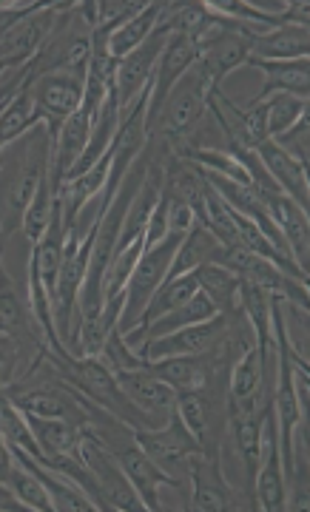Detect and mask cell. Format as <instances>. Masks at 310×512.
Instances as JSON below:
<instances>
[{
  "label": "cell",
  "mask_w": 310,
  "mask_h": 512,
  "mask_svg": "<svg viewBox=\"0 0 310 512\" xmlns=\"http://www.w3.org/2000/svg\"><path fill=\"white\" fill-rule=\"evenodd\" d=\"M43 356L52 362V370L60 376V382L74 387L80 396H86L100 410L111 413L120 424H126L128 430L146 427L143 416L123 396L120 384L114 379V370L100 356H55L46 348H43Z\"/></svg>",
  "instance_id": "6da1fadb"
},
{
  "label": "cell",
  "mask_w": 310,
  "mask_h": 512,
  "mask_svg": "<svg viewBox=\"0 0 310 512\" xmlns=\"http://www.w3.org/2000/svg\"><path fill=\"white\" fill-rule=\"evenodd\" d=\"M180 242H183L180 237H165L160 245L143 251L140 262L134 265V271H131L126 282V291H123V311H120V319H117V333L120 336H126L128 330L140 325L151 296L157 293V288L163 285L165 276H168L171 256H174Z\"/></svg>",
  "instance_id": "7a4b0ae2"
},
{
  "label": "cell",
  "mask_w": 310,
  "mask_h": 512,
  "mask_svg": "<svg viewBox=\"0 0 310 512\" xmlns=\"http://www.w3.org/2000/svg\"><path fill=\"white\" fill-rule=\"evenodd\" d=\"M217 92L208 80V74L202 72L200 60L194 63V69L185 74L183 80L168 92L163 109H160V131L168 140H185L194 128L200 126L208 114V100ZM157 128V123H154ZM154 134V131H151Z\"/></svg>",
  "instance_id": "3957f363"
},
{
  "label": "cell",
  "mask_w": 310,
  "mask_h": 512,
  "mask_svg": "<svg viewBox=\"0 0 310 512\" xmlns=\"http://www.w3.org/2000/svg\"><path fill=\"white\" fill-rule=\"evenodd\" d=\"M131 439H134V444L143 447V453H146L171 481H177L180 470H188V458L202 453L200 441L185 430L183 421L177 419V416H171L163 427L131 430Z\"/></svg>",
  "instance_id": "277c9868"
},
{
  "label": "cell",
  "mask_w": 310,
  "mask_h": 512,
  "mask_svg": "<svg viewBox=\"0 0 310 512\" xmlns=\"http://www.w3.org/2000/svg\"><path fill=\"white\" fill-rule=\"evenodd\" d=\"M168 40V26L163 23L154 29V35L148 37L140 49H134L131 55L123 60H117V72H114V92H117V103H120V120H126V114L137 100L143 97L151 80H154V69H157V60L163 55V46Z\"/></svg>",
  "instance_id": "5b68a950"
},
{
  "label": "cell",
  "mask_w": 310,
  "mask_h": 512,
  "mask_svg": "<svg viewBox=\"0 0 310 512\" xmlns=\"http://www.w3.org/2000/svg\"><path fill=\"white\" fill-rule=\"evenodd\" d=\"M114 379L120 384L123 396L131 402V407L143 416L146 427H163L165 421L174 416L177 390L168 387L163 379H157L146 365L117 367Z\"/></svg>",
  "instance_id": "8992f818"
},
{
  "label": "cell",
  "mask_w": 310,
  "mask_h": 512,
  "mask_svg": "<svg viewBox=\"0 0 310 512\" xmlns=\"http://www.w3.org/2000/svg\"><path fill=\"white\" fill-rule=\"evenodd\" d=\"M26 86H29L37 114L43 117V128L49 134V143H55L63 120L72 117L74 111L83 106L86 80L72 77V74H40Z\"/></svg>",
  "instance_id": "52a82bcc"
},
{
  "label": "cell",
  "mask_w": 310,
  "mask_h": 512,
  "mask_svg": "<svg viewBox=\"0 0 310 512\" xmlns=\"http://www.w3.org/2000/svg\"><path fill=\"white\" fill-rule=\"evenodd\" d=\"M60 12L63 3H40L35 12H29L6 35H0V69H15L29 63L46 46Z\"/></svg>",
  "instance_id": "ba28073f"
},
{
  "label": "cell",
  "mask_w": 310,
  "mask_h": 512,
  "mask_svg": "<svg viewBox=\"0 0 310 512\" xmlns=\"http://www.w3.org/2000/svg\"><path fill=\"white\" fill-rule=\"evenodd\" d=\"M197 60H200V52L194 49V43L188 40V35H183V32H168L163 55L157 60L154 80H151V97H148L146 114L148 137H151V131H154V123H157V117H160V109H163L168 92L183 80L185 74L194 69Z\"/></svg>",
  "instance_id": "9c48e42d"
},
{
  "label": "cell",
  "mask_w": 310,
  "mask_h": 512,
  "mask_svg": "<svg viewBox=\"0 0 310 512\" xmlns=\"http://www.w3.org/2000/svg\"><path fill=\"white\" fill-rule=\"evenodd\" d=\"M228 333V322L225 316L219 313L208 322L200 325H188V328L174 330V333H165L146 342L140 348V356L146 362H157V359H171V356H205L211 348H217V342Z\"/></svg>",
  "instance_id": "30bf717a"
},
{
  "label": "cell",
  "mask_w": 310,
  "mask_h": 512,
  "mask_svg": "<svg viewBox=\"0 0 310 512\" xmlns=\"http://www.w3.org/2000/svg\"><path fill=\"white\" fill-rule=\"evenodd\" d=\"M228 410L231 419H242V416H256L265 402V362L262 353L256 350L254 336L245 345L242 356H239L234 367H231V384H228Z\"/></svg>",
  "instance_id": "8fae6325"
},
{
  "label": "cell",
  "mask_w": 310,
  "mask_h": 512,
  "mask_svg": "<svg viewBox=\"0 0 310 512\" xmlns=\"http://www.w3.org/2000/svg\"><path fill=\"white\" fill-rule=\"evenodd\" d=\"M256 510L282 512L288 510V481L282 470V456H279V439H276V424L271 407L265 410V441H262V458L254 473Z\"/></svg>",
  "instance_id": "7c38bea8"
},
{
  "label": "cell",
  "mask_w": 310,
  "mask_h": 512,
  "mask_svg": "<svg viewBox=\"0 0 310 512\" xmlns=\"http://www.w3.org/2000/svg\"><path fill=\"white\" fill-rule=\"evenodd\" d=\"M188 481H191V507L194 512H222L237 510V498L228 487V478L222 473L217 458L202 450L188 458Z\"/></svg>",
  "instance_id": "4fadbf2b"
},
{
  "label": "cell",
  "mask_w": 310,
  "mask_h": 512,
  "mask_svg": "<svg viewBox=\"0 0 310 512\" xmlns=\"http://www.w3.org/2000/svg\"><path fill=\"white\" fill-rule=\"evenodd\" d=\"M262 205L268 208V214H271V220L276 222V228H279V234L285 239V245H288V251H291L293 262L308 274V265H310V220H308V211L302 208V205H296V202L285 194V191H274V194H268V197H262Z\"/></svg>",
  "instance_id": "5bb4252c"
},
{
  "label": "cell",
  "mask_w": 310,
  "mask_h": 512,
  "mask_svg": "<svg viewBox=\"0 0 310 512\" xmlns=\"http://www.w3.org/2000/svg\"><path fill=\"white\" fill-rule=\"evenodd\" d=\"M259 163L265 165V171L271 174L274 180L296 205H302L305 211L310 208V180H308V165L299 163L296 157H291L285 148L274 143V140H265L254 148Z\"/></svg>",
  "instance_id": "9a60e30c"
},
{
  "label": "cell",
  "mask_w": 310,
  "mask_h": 512,
  "mask_svg": "<svg viewBox=\"0 0 310 512\" xmlns=\"http://www.w3.org/2000/svg\"><path fill=\"white\" fill-rule=\"evenodd\" d=\"M117 464L123 470V476L128 478V484L134 487L137 498L143 501V507L148 512L163 510V498H160V487L163 484H177L165 476L163 470L143 453L140 444H131L126 450H117Z\"/></svg>",
  "instance_id": "2e32d148"
},
{
  "label": "cell",
  "mask_w": 310,
  "mask_h": 512,
  "mask_svg": "<svg viewBox=\"0 0 310 512\" xmlns=\"http://www.w3.org/2000/svg\"><path fill=\"white\" fill-rule=\"evenodd\" d=\"M12 456L15 461H20L32 476L43 484V490L49 495V504H52V512H92L94 501L89 495L83 493L72 478H66L63 473H57L52 467H43L40 461L23 453L20 447H12Z\"/></svg>",
  "instance_id": "e0dca14e"
},
{
  "label": "cell",
  "mask_w": 310,
  "mask_h": 512,
  "mask_svg": "<svg viewBox=\"0 0 310 512\" xmlns=\"http://www.w3.org/2000/svg\"><path fill=\"white\" fill-rule=\"evenodd\" d=\"M0 333L15 339L18 345L20 342H35L37 348H46L35 319H32V311H29V302L18 293L6 265L0 271Z\"/></svg>",
  "instance_id": "ac0fdd59"
},
{
  "label": "cell",
  "mask_w": 310,
  "mask_h": 512,
  "mask_svg": "<svg viewBox=\"0 0 310 512\" xmlns=\"http://www.w3.org/2000/svg\"><path fill=\"white\" fill-rule=\"evenodd\" d=\"M248 66H254L262 72V92L259 100L268 94H293L308 100L310 94V60H248Z\"/></svg>",
  "instance_id": "d6986e66"
},
{
  "label": "cell",
  "mask_w": 310,
  "mask_h": 512,
  "mask_svg": "<svg viewBox=\"0 0 310 512\" xmlns=\"http://www.w3.org/2000/svg\"><path fill=\"white\" fill-rule=\"evenodd\" d=\"M222 251H225V245L219 242L217 234L211 228H205L202 222H194V228L185 234L183 242L177 245V251L171 256V265H168V276L165 279L194 274L197 268L208 265V262H219Z\"/></svg>",
  "instance_id": "ffe728a7"
},
{
  "label": "cell",
  "mask_w": 310,
  "mask_h": 512,
  "mask_svg": "<svg viewBox=\"0 0 310 512\" xmlns=\"http://www.w3.org/2000/svg\"><path fill=\"white\" fill-rule=\"evenodd\" d=\"M165 6H168V3L148 0L146 9H143L140 15H134L131 20H126L120 29H114L109 35L100 32V35H103V46H106V52H109L111 60H123V57L131 55L134 49H140L148 37L154 35V29L163 23Z\"/></svg>",
  "instance_id": "44dd1931"
},
{
  "label": "cell",
  "mask_w": 310,
  "mask_h": 512,
  "mask_svg": "<svg viewBox=\"0 0 310 512\" xmlns=\"http://www.w3.org/2000/svg\"><path fill=\"white\" fill-rule=\"evenodd\" d=\"M12 402L18 404L23 413L43 416V419H72L77 416V399L72 396V387L60 382V387H35V390H3Z\"/></svg>",
  "instance_id": "7402d4cb"
},
{
  "label": "cell",
  "mask_w": 310,
  "mask_h": 512,
  "mask_svg": "<svg viewBox=\"0 0 310 512\" xmlns=\"http://www.w3.org/2000/svg\"><path fill=\"white\" fill-rule=\"evenodd\" d=\"M310 57V32L305 26H276L251 37V60H302Z\"/></svg>",
  "instance_id": "603a6c76"
},
{
  "label": "cell",
  "mask_w": 310,
  "mask_h": 512,
  "mask_svg": "<svg viewBox=\"0 0 310 512\" xmlns=\"http://www.w3.org/2000/svg\"><path fill=\"white\" fill-rule=\"evenodd\" d=\"M248 60H251V40L245 35H239V32H228L208 52H202L200 66L202 72L208 74L211 86L219 89L222 80L228 74L237 72V69H242V66H248Z\"/></svg>",
  "instance_id": "cb8c5ba5"
},
{
  "label": "cell",
  "mask_w": 310,
  "mask_h": 512,
  "mask_svg": "<svg viewBox=\"0 0 310 512\" xmlns=\"http://www.w3.org/2000/svg\"><path fill=\"white\" fill-rule=\"evenodd\" d=\"M23 416L43 450V464H49L57 456H80V427L72 419H43L32 413Z\"/></svg>",
  "instance_id": "d4e9b609"
},
{
  "label": "cell",
  "mask_w": 310,
  "mask_h": 512,
  "mask_svg": "<svg viewBox=\"0 0 310 512\" xmlns=\"http://www.w3.org/2000/svg\"><path fill=\"white\" fill-rule=\"evenodd\" d=\"M146 367L177 393H205L211 384L208 365L202 356H171V359L146 362Z\"/></svg>",
  "instance_id": "484cf974"
},
{
  "label": "cell",
  "mask_w": 310,
  "mask_h": 512,
  "mask_svg": "<svg viewBox=\"0 0 310 512\" xmlns=\"http://www.w3.org/2000/svg\"><path fill=\"white\" fill-rule=\"evenodd\" d=\"M55 200L57 185L52 183V171H49V165H46V171L40 174L35 191H32V197L26 202V208H23V220H20L23 237H26L29 245H37L40 237L46 234L49 220H52V211H55Z\"/></svg>",
  "instance_id": "4316f807"
},
{
  "label": "cell",
  "mask_w": 310,
  "mask_h": 512,
  "mask_svg": "<svg viewBox=\"0 0 310 512\" xmlns=\"http://www.w3.org/2000/svg\"><path fill=\"white\" fill-rule=\"evenodd\" d=\"M43 126V117L37 114L29 86H23L3 109H0V151L12 146L15 140L26 137L29 131Z\"/></svg>",
  "instance_id": "83f0119b"
},
{
  "label": "cell",
  "mask_w": 310,
  "mask_h": 512,
  "mask_svg": "<svg viewBox=\"0 0 310 512\" xmlns=\"http://www.w3.org/2000/svg\"><path fill=\"white\" fill-rule=\"evenodd\" d=\"M197 274V282H200V291H205L211 296V302L217 305V311L222 316L239 311V276L219 265V262H208L194 271Z\"/></svg>",
  "instance_id": "f1b7e54d"
},
{
  "label": "cell",
  "mask_w": 310,
  "mask_h": 512,
  "mask_svg": "<svg viewBox=\"0 0 310 512\" xmlns=\"http://www.w3.org/2000/svg\"><path fill=\"white\" fill-rule=\"evenodd\" d=\"M200 291V282H197V274H183V276H174V279H165L163 285L157 288V293L151 296V302H148L146 313H143V319H140V325H148V322H154V319H160L165 313L177 311L180 305H185L194 293ZM137 325V328H140Z\"/></svg>",
  "instance_id": "f546056e"
},
{
  "label": "cell",
  "mask_w": 310,
  "mask_h": 512,
  "mask_svg": "<svg viewBox=\"0 0 310 512\" xmlns=\"http://www.w3.org/2000/svg\"><path fill=\"white\" fill-rule=\"evenodd\" d=\"M262 106H265V126H268L271 140H279L302 117H308V100L293 97V94H268V97H262Z\"/></svg>",
  "instance_id": "4dcf8cb0"
},
{
  "label": "cell",
  "mask_w": 310,
  "mask_h": 512,
  "mask_svg": "<svg viewBox=\"0 0 310 512\" xmlns=\"http://www.w3.org/2000/svg\"><path fill=\"white\" fill-rule=\"evenodd\" d=\"M231 430H234L239 456L245 461V473L248 478H254L259 458H262V441H265V413L231 419Z\"/></svg>",
  "instance_id": "1f68e13d"
},
{
  "label": "cell",
  "mask_w": 310,
  "mask_h": 512,
  "mask_svg": "<svg viewBox=\"0 0 310 512\" xmlns=\"http://www.w3.org/2000/svg\"><path fill=\"white\" fill-rule=\"evenodd\" d=\"M174 416L183 421V427L200 441L202 450L205 441L211 436V402L205 399V393H177V407H174Z\"/></svg>",
  "instance_id": "d6a6232c"
},
{
  "label": "cell",
  "mask_w": 310,
  "mask_h": 512,
  "mask_svg": "<svg viewBox=\"0 0 310 512\" xmlns=\"http://www.w3.org/2000/svg\"><path fill=\"white\" fill-rule=\"evenodd\" d=\"M3 484L9 487V493L18 498V504L23 510L52 512V504H49V495L43 490V484L20 461H15V467L9 470V476H6Z\"/></svg>",
  "instance_id": "836d02e7"
},
{
  "label": "cell",
  "mask_w": 310,
  "mask_h": 512,
  "mask_svg": "<svg viewBox=\"0 0 310 512\" xmlns=\"http://www.w3.org/2000/svg\"><path fill=\"white\" fill-rule=\"evenodd\" d=\"M148 6V0H94V26L92 32L109 35L120 29L126 20L140 15Z\"/></svg>",
  "instance_id": "e575fe53"
},
{
  "label": "cell",
  "mask_w": 310,
  "mask_h": 512,
  "mask_svg": "<svg viewBox=\"0 0 310 512\" xmlns=\"http://www.w3.org/2000/svg\"><path fill=\"white\" fill-rule=\"evenodd\" d=\"M163 208H165V231H168V237H180L183 239L191 228H194V211L185 205L183 200H174V197H168L163 191Z\"/></svg>",
  "instance_id": "d590c367"
},
{
  "label": "cell",
  "mask_w": 310,
  "mask_h": 512,
  "mask_svg": "<svg viewBox=\"0 0 310 512\" xmlns=\"http://www.w3.org/2000/svg\"><path fill=\"white\" fill-rule=\"evenodd\" d=\"M308 131H310V120L308 117H302V120L288 131V134H282V137L274 140V143H279V146L285 148L291 157H296L299 163L308 165Z\"/></svg>",
  "instance_id": "8d00e7d4"
},
{
  "label": "cell",
  "mask_w": 310,
  "mask_h": 512,
  "mask_svg": "<svg viewBox=\"0 0 310 512\" xmlns=\"http://www.w3.org/2000/svg\"><path fill=\"white\" fill-rule=\"evenodd\" d=\"M15 467V456H12V444L6 441V436L0 433V484L6 481L9 470Z\"/></svg>",
  "instance_id": "74e56055"
},
{
  "label": "cell",
  "mask_w": 310,
  "mask_h": 512,
  "mask_svg": "<svg viewBox=\"0 0 310 512\" xmlns=\"http://www.w3.org/2000/svg\"><path fill=\"white\" fill-rule=\"evenodd\" d=\"M3 163H6V160H3V151H0V171H3Z\"/></svg>",
  "instance_id": "f35d334b"
}]
</instances>
